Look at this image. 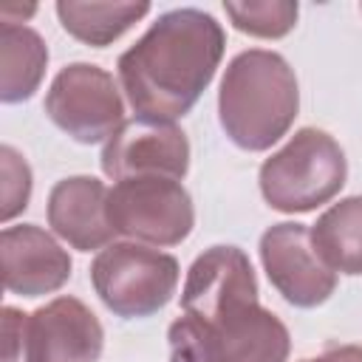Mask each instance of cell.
I'll return each mask as SVG.
<instances>
[{"label":"cell","instance_id":"cell-21","mask_svg":"<svg viewBox=\"0 0 362 362\" xmlns=\"http://www.w3.org/2000/svg\"><path fill=\"white\" fill-rule=\"evenodd\" d=\"M359 11H362V3H359Z\"/></svg>","mask_w":362,"mask_h":362},{"label":"cell","instance_id":"cell-16","mask_svg":"<svg viewBox=\"0 0 362 362\" xmlns=\"http://www.w3.org/2000/svg\"><path fill=\"white\" fill-rule=\"evenodd\" d=\"M57 17L62 28L93 48H105L116 42L124 31H130L147 11L150 3H76V0H59Z\"/></svg>","mask_w":362,"mask_h":362},{"label":"cell","instance_id":"cell-3","mask_svg":"<svg viewBox=\"0 0 362 362\" xmlns=\"http://www.w3.org/2000/svg\"><path fill=\"white\" fill-rule=\"evenodd\" d=\"M170 362H286L291 337L283 320L260 303L238 305L212 320L170 322Z\"/></svg>","mask_w":362,"mask_h":362},{"label":"cell","instance_id":"cell-11","mask_svg":"<svg viewBox=\"0 0 362 362\" xmlns=\"http://www.w3.org/2000/svg\"><path fill=\"white\" fill-rule=\"evenodd\" d=\"M260 303L257 277L243 249L212 246L198 255L181 288V311L198 320H212L238 305Z\"/></svg>","mask_w":362,"mask_h":362},{"label":"cell","instance_id":"cell-8","mask_svg":"<svg viewBox=\"0 0 362 362\" xmlns=\"http://www.w3.org/2000/svg\"><path fill=\"white\" fill-rule=\"evenodd\" d=\"M260 263L274 291L297 308L322 305L337 288V272L320 257L311 229L297 221L272 223L260 235Z\"/></svg>","mask_w":362,"mask_h":362},{"label":"cell","instance_id":"cell-9","mask_svg":"<svg viewBox=\"0 0 362 362\" xmlns=\"http://www.w3.org/2000/svg\"><path fill=\"white\" fill-rule=\"evenodd\" d=\"M102 173L113 181L124 178H175L189 170V141L175 122L127 119L102 147Z\"/></svg>","mask_w":362,"mask_h":362},{"label":"cell","instance_id":"cell-6","mask_svg":"<svg viewBox=\"0 0 362 362\" xmlns=\"http://www.w3.org/2000/svg\"><path fill=\"white\" fill-rule=\"evenodd\" d=\"M107 221L133 243L178 246L195 226L192 198L175 178H124L107 195Z\"/></svg>","mask_w":362,"mask_h":362},{"label":"cell","instance_id":"cell-19","mask_svg":"<svg viewBox=\"0 0 362 362\" xmlns=\"http://www.w3.org/2000/svg\"><path fill=\"white\" fill-rule=\"evenodd\" d=\"M25 320H28L25 311H20L14 305L3 308V362H28Z\"/></svg>","mask_w":362,"mask_h":362},{"label":"cell","instance_id":"cell-17","mask_svg":"<svg viewBox=\"0 0 362 362\" xmlns=\"http://www.w3.org/2000/svg\"><path fill=\"white\" fill-rule=\"evenodd\" d=\"M232 25L249 37L280 40L297 25L300 6L294 0H249V3H223Z\"/></svg>","mask_w":362,"mask_h":362},{"label":"cell","instance_id":"cell-12","mask_svg":"<svg viewBox=\"0 0 362 362\" xmlns=\"http://www.w3.org/2000/svg\"><path fill=\"white\" fill-rule=\"evenodd\" d=\"M3 286L8 294L42 297L59 291L71 277L68 252L37 223H17L0 232Z\"/></svg>","mask_w":362,"mask_h":362},{"label":"cell","instance_id":"cell-18","mask_svg":"<svg viewBox=\"0 0 362 362\" xmlns=\"http://www.w3.org/2000/svg\"><path fill=\"white\" fill-rule=\"evenodd\" d=\"M0 218L8 223L31 201V167L11 144L0 147Z\"/></svg>","mask_w":362,"mask_h":362},{"label":"cell","instance_id":"cell-14","mask_svg":"<svg viewBox=\"0 0 362 362\" xmlns=\"http://www.w3.org/2000/svg\"><path fill=\"white\" fill-rule=\"evenodd\" d=\"M48 65L45 40L25 23H0V99L6 105L25 102L37 93Z\"/></svg>","mask_w":362,"mask_h":362},{"label":"cell","instance_id":"cell-1","mask_svg":"<svg viewBox=\"0 0 362 362\" xmlns=\"http://www.w3.org/2000/svg\"><path fill=\"white\" fill-rule=\"evenodd\" d=\"M226 34L201 8H173L119 54V82L139 119L175 122L187 116L215 79Z\"/></svg>","mask_w":362,"mask_h":362},{"label":"cell","instance_id":"cell-5","mask_svg":"<svg viewBox=\"0 0 362 362\" xmlns=\"http://www.w3.org/2000/svg\"><path fill=\"white\" fill-rule=\"evenodd\" d=\"M181 266L144 243H110L90 263V283L107 311L122 320L158 314L175 294Z\"/></svg>","mask_w":362,"mask_h":362},{"label":"cell","instance_id":"cell-15","mask_svg":"<svg viewBox=\"0 0 362 362\" xmlns=\"http://www.w3.org/2000/svg\"><path fill=\"white\" fill-rule=\"evenodd\" d=\"M311 240L328 269L339 274H362V195L331 204L311 226Z\"/></svg>","mask_w":362,"mask_h":362},{"label":"cell","instance_id":"cell-7","mask_svg":"<svg viewBox=\"0 0 362 362\" xmlns=\"http://www.w3.org/2000/svg\"><path fill=\"white\" fill-rule=\"evenodd\" d=\"M48 119L79 144L107 141L124 124V102L113 74L90 62L65 65L45 93Z\"/></svg>","mask_w":362,"mask_h":362},{"label":"cell","instance_id":"cell-13","mask_svg":"<svg viewBox=\"0 0 362 362\" xmlns=\"http://www.w3.org/2000/svg\"><path fill=\"white\" fill-rule=\"evenodd\" d=\"M107 195L110 189L93 175H68L57 181L45 206L48 226L79 252H102L116 238L107 221Z\"/></svg>","mask_w":362,"mask_h":362},{"label":"cell","instance_id":"cell-10","mask_svg":"<svg viewBox=\"0 0 362 362\" xmlns=\"http://www.w3.org/2000/svg\"><path fill=\"white\" fill-rule=\"evenodd\" d=\"M105 328L76 297H57L25 320L28 362H99Z\"/></svg>","mask_w":362,"mask_h":362},{"label":"cell","instance_id":"cell-2","mask_svg":"<svg viewBox=\"0 0 362 362\" xmlns=\"http://www.w3.org/2000/svg\"><path fill=\"white\" fill-rule=\"evenodd\" d=\"M297 110L300 88L286 57L266 48L232 57L218 90V119L235 147L246 153L269 150L291 130Z\"/></svg>","mask_w":362,"mask_h":362},{"label":"cell","instance_id":"cell-20","mask_svg":"<svg viewBox=\"0 0 362 362\" xmlns=\"http://www.w3.org/2000/svg\"><path fill=\"white\" fill-rule=\"evenodd\" d=\"M300 362H362V345H337L322 351L320 356L300 359Z\"/></svg>","mask_w":362,"mask_h":362},{"label":"cell","instance_id":"cell-4","mask_svg":"<svg viewBox=\"0 0 362 362\" xmlns=\"http://www.w3.org/2000/svg\"><path fill=\"white\" fill-rule=\"evenodd\" d=\"M348 158L339 141L320 127H300L257 173L263 201L286 215L311 212L339 195Z\"/></svg>","mask_w":362,"mask_h":362}]
</instances>
